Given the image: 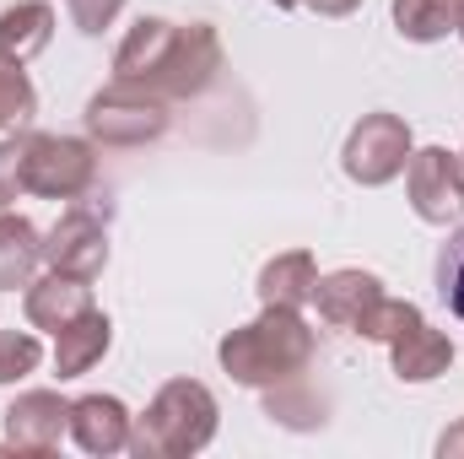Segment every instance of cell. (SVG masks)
Segmentation results:
<instances>
[{
  "instance_id": "f1b7e54d",
  "label": "cell",
  "mask_w": 464,
  "mask_h": 459,
  "mask_svg": "<svg viewBox=\"0 0 464 459\" xmlns=\"http://www.w3.org/2000/svg\"><path fill=\"white\" fill-rule=\"evenodd\" d=\"M454 33H459V38H464V0H459V22H454Z\"/></svg>"
},
{
  "instance_id": "2e32d148",
  "label": "cell",
  "mask_w": 464,
  "mask_h": 459,
  "mask_svg": "<svg viewBox=\"0 0 464 459\" xmlns=\"http://www.w3.org/2000/svg\"><path fill=\"white\" fill-rule=\"evenodd\" d=\"M54 44V5L49 0H16L0 11V60L27 65Z\"/></svg>"
},
{
  "instance_id": "9c48e42d",
  "label": "cell",
  "mask_w": 464,
  "mask_h": 459,
  "mask_svg": "<svg viewBox=\"0 0 464 459\" xmlns=\"http://www.w3.org/2000/svg\"><path fill=\"white\" fill-rule=\"evenodd\" d=\"M0 422H5V444L16 454H54L60 438L71 433V400L60 389H22Z\"/></svg>"
},
{
  "instance_id": "7402d4cb",
  "label": "cell",
  "mask_w": 464,
  "mask_h": 459,
  "mask_svg": "<svg viewBox=\"0 0 464 459\" xmlns=\"http://www.w3.org/2000/svg\"><path fill=\"white\" fill-rule=\"evenodd\" d=\"M38 362H44V346L33 330H0V389L38 373Z\"/></svg>"
},
{
  "instance_id": "4316f807",
  "label": "cell",
  "mask_w": 464,
  "mask_h": 459,
  "mask_svg": "<svg viewBox=\"0 0 464 459\" xmlns=\"http://www.w3.org/2000/svg\"><path fill=\"white\" fill-rule=\"evenodd\" d=\"M303 5H314L319 16H351V11H356L362 0H303Z\"/></svg>"
},
{
  "instance_id": "cb8c5ba5",
  "label": "cell",
  "mask_w": 464,
  "mask_h": 459,
  "mask_svg": "<svg viewBox=\"0 0 464 459\" xmlns=\"http://www.w3.org/2000/svg\"><path fill=\"white\" fill-rule=\"evenodd\" d=\"M416 319H421V308H416L411 298H389V292H383V303H378V308L367 314V325H362V341L389 346L405 325H416Z\"/></svg>"
},
{
  "instance_id": "7a4b0ae2",
  "label": "cell",
  "mask_w": 464,
  "mask_h": 459,
  "mask_svg": "<svg viewBox=\"0 0 464 459\" xmlns=\"http://www.w3.org/2000/svg\"><path fill=\"white\" fill-rule=\"evenodd\" d=\"M319 356V336L314 325L303 319V308H265L259 319L237 325L222 336L217 346V362L232 384L243 389H276V384H292L314 367Z\"/></svg>"
},
{
  "instance_id": "7c38bea8",
  "label": "cell",
  "mask_w": 464,
  "mask_h": 459,
  "mask_svg": "<svg viewBox=\"0 0 464 459\" xmlns=\"http://www.w3.org/2000/svg\"><path fill=\"white\" fill-rule=\"evenodd\" d=\"M130 427H135V416H130V405L119 400V395H82V400H71V438H76V449L82 454H130Z\"/></svg>"
},
{
  "instance_id": "d6986e66",
  "label": "cell",
  "mask_w": 464,
  "mask_h": 459,
  "mask_svg": "<svg viewBox=\"0 0 464 459\" xmlns=\"http://www.w3.org/2000/svg\"><path fill=\"white\" fill-rule=\"evenodd\" d=\"M324 411H330V405H324V395L303 389V378L265 389V416H270V422H281V427H292V433H314V427H324Z\"/></svg>"
},
{
  "instance_id": "83f0119b",
  "label": "cell",
  "mask_w": 464,
  "mask_h": 459,
  "mask_svg": "<svg viewBox=\"0 0 464 459\" xmlns=\"http://www.w3.org/2000/svg\"><path fill=\"white\" fill-rule=\"evenodd\" d=\"M270 5H276V11H297L303 0H270Z\"/></svg>"
},
{
  "instance_id": "4fadbf2b",
  "label": "cell",
  "mask_w": 464,
  "mask_h": 459,
  "mask_svg": "<svg viewBox=\"0 0 464 459\" xmlns=\"http://www.w3.org/2000/svg\"><path fill=\"white\" fill-rule=\"evenodd\" d=\"M389 367L400 384H432L454 367V341L443 330H432L427 319H416L389 341Z\"/></svg>"
},
{
  "instance_id": "6da1fadb",
  "label": "cell",
  "mask_w": 464,
  "mask_h": 459,
  "mask_svg": "<svg viewBox=\"0 0 464 459\" xmlns=\"http://www.w3.org/2000/svg\"><path fill=\"white\" fill-rule=\"evenodd\" d=\"M222 38L211 22H168V16H140L124 44L114 49V82H130L140 93H157L168 103L200 98L222 76Z\"/></svg>"
},
{
  "instance_id": "ffe728a7",
  "label": "cell",
  "mask_w": 464,
  "mask_h": 459,
  "mask_svg": "<svg viewBox=\"0 0 464 459\" xmlns=\"http://www.w3.org/2000/svg\"><path fill=\"white\" fill-rule=\"evenodd\" d=\"M33 114H38V87H33L27 65L0 60V130H22Z\"/></svg>"
},
{
  "instance_id": "f546056e",
  "label": "cell",
  "mask_w": 464,
  "mask_h": 459,
  "mask_svg": "<svg viewBox=\"0 0 464 459\" xmlns=\"http://www.w3.org/2000/svg\"><path fill=\"white\" fill-rule=\"evenodd\" d=\"M459 157H464V151H459Z\"/></svg>"
},
{
  "instance_id": "484cf974",
  "label": "cell",
  "mask_w": 464,
  "mask_h": 459,
  "mask_svg": "<svg viewBox=\"0 0 464 459\" xmlns=\"http://www.w3.org/2000/svg\"><path fill=\"white\" fill-rule=\"evenodd\" d=\"M438 454H443V459H464V416L443 433V438H438Z\"/></svg>"
},
{
  "instance_id": "9a60e30c",
  "label": "cell",
  "mask_w": 464,
  "mask_h": 459,
  "mask_svg": "<svg viewBox=\"0 0 464 459\" xmlns=\"http://www.w3.org/2000/svg\"><path fill=\"white\" fill-rule=\"evenodd\" d=\"M314 287H319V259L308 249H286L276 259L259 265V308H308L314 303Z\"/></svg>"
},
{
  "instance_id": "e0dca14e",
  "label": "cell",
  "mask_w": 464,
  "mask_h": 459,
  "mask_svg": "<svg viewBox=\"0 0 464 459\" xmlns=\"http://www.w3.org/2000/svg\"><path fill=\"white\" fill-rule=\"evenodd\" d=\"M44 265V232L16 211H0V292H16Z\"/></svg>"
},
{
  "instance_id": "44dd1931",
  "label": "cell",
  "mask_w": 464,
  "mask_h": 459,
  "mask_svg": "<svg viewBox=\"0 0 464 459\" xmlns=\"http://www.w3.org/2000/svg\"><path fill=\"white\" fill-rule=\"evenodd\" d=\"M16 200H27V124L0 141V211H16Z\"/></svg>"
},
{
  "instance_id": "5bb4252c",
  "label": "cell",
  "mask_w": 464,
  "mask_h": 459,
  "mask_svg": "<svg viewBox=\"0 0 464 459\" xmlns=\"http://www.w3.org/2000/svg\"><path fill=\"white\" fill-rule=\"evenodd\" d=\"M109 346H114V319L92 303L82 319H71V325L54 336V373H60V384H65V378H87V373L109 356Z\"/></svg>"
},
{
  "instance_id": "d4e9b609",
  "label": "cell",
  "mask_w": 464,
  "mask_h": 459,
  "mask_svg": "<svg viewBox=\"0 0 464 459\" xmlns=\"http://www.w3.org/2000/svg\"><path fill=\"white\" fill-rule=\"evenodd\" d=\"M65 11H71V27H76V33L98 38L103 27H114V16L124 11V0H65Z\"/></svg>"
},
{
  "instance_id": "8fae6325",
  "label": "cell",
  "mask_w": 464,
  "mask_h": 459,
  "mask_svg": "<svg viewBox=\"0 0 464 459\" xmlns=\"http://www.w3.org/2000/svg\"><path fill=\"white\" fill-rule=\"evenodd\" d=\"M87 308H92V281H82V276L49 270V276H33V281L22 287V314H27L33 330L60 336V330H65L71 319H82Z\"/></svg>"
},
{
  "instance_id": "8992f818",
  "label": "cell",
  "mask_w": 464,
  "mask_h": 459,
  "mask_svg": "<svg viewBox=\"0 0 464 459\" xmlns=\"http://www.w3.org/2000/svg\"><path fill=\"white\" fill-rule=\"evenodd\" d=\"M411 151H416L411 124L400 114H389V109H372V114H362L351 124L346 146H341V168H346L351 184L378 190V184H394L405 173Z\"/></svg>"
},
{
  "instance_id": "ba28073f",
  "label": "cell",
  "mask_w": 464,
  "mask_h": 459,
  "mask_svg": "<svg viewBox=\"0 0 464 459\" xmlns=\"http://www.w3.org/2000/svg\"><path fill=\"white\" fill-rule=\"evenodd\" d=\"M44 265L65 270V276H82V281H98L103 265H109V206L98 211V206L71 200L44 238Z\"/></svg>"
},
{
  "instance_id": "603a6c76",
  "label": "cell",
  "mask_w": 464,
  "mask_h": 459,
  "mask_svg": "<svg viewBox=\"0 0 464 459\" xmlns=\"http://www.w3.org/2000/svg\"><path fill=\"white\" fill-rule=\"evenodd\" d=\"M438 298L449 303V314L464 325V222L454 228V238L438 249Z\"/></svg>"
},
{
  "instance_id": "52a82bcc",
  "label": "cell",
  "mask_w": 464,
  "mask_h": 459,
  "mask_svg": "<svg viewBox=\"0 0 464 459\" xmlns=\"http://www.w3.org/2000/svg\"><path fill=\"white\" fill-rule=\"evenodd\" d=\"M405 195L411 211L427 228H459L464 222V157L449 146H421L405 162Z\"/></svg>"
},
{
  "instance_id": "3957f363",
  "label": "cell",
  "mask_w": 464,
  "mask_h": 459,
  "mask_svg": "<svg viewBox=\"0 0 464 459\" xmlns=\"http://www.w3.org/2000/svg\"><path fill=\"white\" fill-rule=\"evenodd\" d=\"M217 395L200 384V378H168L146 411L135 416L130 427V454L135 459H189L200 449H211L217 438Z\"/></svg>"
},
{
  "instance_id": "30bf717a",
  "label": "cell",
  "mask_w": 464,
  "mask_h": 459,
  "mask_svg": "<svg viewBox=\"0 0 464 459\" xmlns=\"http://www.w3.org/2000/svg\"><path fill=\"white\" fill-rule=\"evenodd\" d=\"M383 303V281L372 276V270H330V276H319V287H314V308H319V319L330 325V330H351V336H362V325H367V314Z\"/></svg>"
},
{
  "instance_id": "5b68a950",
  "label": "cell",
  "mask_w": 464,
  "mask_h": 459,
  "mask_svg": "<svg viewBox=\"0 0 464 459\" xmlns=\"http://www.w3.org/2000/svg\"><path fill=\"white\" fill-rule=\"evenodd\" d=\"M92 184H98V141L27 130V195L87 200Z\"/></svg>"
},
{
  "instance_id": "ac0fdd59",
  "label": "cell",
  "mask_w": 464,
  "mask_h": 459,
  "mask_svg": "<svg viewBox=\"0 0 464 459\" xmlns=\"http://www.w3.org/2000/svg\"><path fill=\"white\" fill-rule=\"evenodd\" d=\"M389 11H394L400 38H411V44H438L459 22V0H394Z\"/></svg>"
},
{
  "instance_id": "277c9868",
  "label": "cell",
  "mask_w": 464,
  "mask_h": 459,
  "mask_svg": "<svg viewBox=\"0 0 464 459\" xmlns=\"http://www.w3.org/2000/svg\"><path fill=\"white\" fill-rule=\"evenodd\" d=\"M82 119H87V135H92L98 146H119V151L151 146V141H162L168 124H173L168 98L140 93V87H130V82H109L103 93H92Z\"/></svg>"
}]
</instances>
